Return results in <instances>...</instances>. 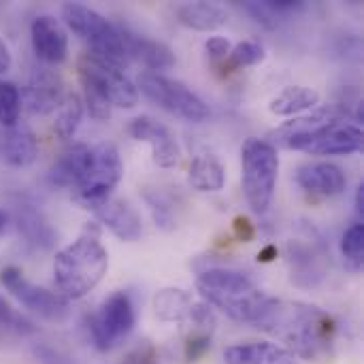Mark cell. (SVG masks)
<instances>
[{
  "label": "cell",
  "instance_id": "obj_2",
  "mask_svg": "<svg viewBox=\"0 0 364 364\" xmlns=\"http://www.w3.org/2000/svg\"><path fill=\"white\" fill-rule=\"evenodd\" d=\"M109 254L100 243L98 224H87L77 241L62 247L53 258V277L60 294L68 301L90 294L107 275Z\"/></svg>",
  "mask_w": 364,
  "mask_h": 364
},
{
  "label": "cell",
  "instance_id": "obj_8",
  "mask_svg": "<svg viewBox=\"0 0 364 364\" xmlns=\"http://www.w3.org/2000/svg\"><path fill=\"white\" fill-rule=\"evenodd\" d=\"M77 68L81 85H90L100 92L111 102V107L132 109L139 102L136 85L124 75L119 66L111 64L109 60L94 53H83L77 62Z\"/></svg>",
  "mask_w": 364,
  "mask_h": 364
},
{
  "label": "cell",
  "instance_id": "obj_30",
  "mask_svg": "<svg viewBox=\"0 0 364 364\" xmlns=\"http://www.w3.org/2000/svg\"><path fill=\"white\" fill-rule=\"evenodd\" d=\"M341 252L346 256V260L354 267V269H360L364 260V226L358 224H352L346 232H343V239H341Z\"/></svg>",
  "mask_w": 364,
  "mask_h": 364
},
{
  "label": "cell",
  "instance_id": "obj_3",
  "mask_svg": "<svg viewBox=\"0 0 364 364\" xmlns=\"http://www.w3.org/2000/svg\"><path fill=\"white\" fill-rule=\"evenodd\" d=\"M196 290L209 305L218 307L228 318L254 326L271 303V296L264 294L247 275L228 269L203 271L196 277Z\"/></svg>",
  "mask_w": 364,
  "mask_h": 364
},
{
  "label": "cell",
  "instance_id": "obj_19",
  "mask_svg": "<svg viewBox=\"0 0 364 364\" xmlns=\"http://www.w3.org/2000/svg\"><path fill=\"white\" fill-rule=\"evenodd\" d=\"M15 224L19 235L28 245L36 250H51L55 243V230L47 222V218L34 205H17L15 207Z\"/></svg>",
  "mask_w": 364,
  "mask_h": 364
},
{
  "label": "cell",
  "instance_id": "obj_27",
  "mask_svg": "<svg viewBox=\"0 0 364 364\" xmlns=\"http://www.w3.org/2000/svg\"><path fill=\"white\" fill-rule=\"evenodd\" d=\"M288 256H290V262L294 264V271H296V275H292V277H296V284L314 286L322 279L320 262L314 256V250H309L307 245L296 241V243L288 245Z\"/></svg>",
  "mask_w": 364,
  "mask_h": 364
},
{
  "label": "cell",
  "instance_id": "obj_13",
  "mask_svg": "<svg viewBox=\"0 0 364 364\" xmlns=\"http://www.w3.org/2000/svg\"><path fill=\"white\" fill-rule=\"evenodd\" d=\"M32 49L38 60L49 66L62 64L68 55V34L64 26L51 15H38L30 26Z\"/></svg>",
  "mask_w": 364,
  "mask_h": 364
},
{
  "label": "cell",
  "instance_id": "obj_24",
  "mask_svg": "<svg viewBox=\"0 0 364 364\" xmlns=\"http://www.w3.org/2000/svg\"><path fill=\"white\" fill-rule=\"evenodd\" d=\"M320 107V94L305 85H290L282 90L271 102L269 111L279 117H296L305 111H314Z\"/></svg>",
  "mask_w": 364,
  "mask_h": 364
},
{
  "label": "cell",
  "instance_id": "obj_6",
  "mask_svg": "<svg viewBox=\"0 0 364 364\" xmlns=\"http://www.w3.org/2000/svg\"><path fill=\"white\" fill-rule=\"evenodd\" d=\"M124 177V164L113 143H98L90 147L87 166L75 186V200L85 209H94L109 200Z\"/></svg>",
  "mask_w": 364,
  "mask_h": 364
},
{
  "label": "cell",
  "instance_id": "obj_33",
  "mask_svg": "<svg viewBox=\"0 0 364 364\" xmlns=\"http://www.w3.org/2000/svg\"><path fill=\"white\" fill-rule=\"evenodd\" d=\"M83 105L87 107V111H90V115L96 119V122H107L109 117H111V102L100 94V92H96L94 87H90V85H83Z\"/></svg>",
  "mask_w": 364,
  "mask_h": 364
},
{
  "label": "cell",
  "instance_id": "obj_5",
  "mask_svg": "<svg viewBox=\"0 0 364 364\" xmlns=\"http://www.w3.org/2000/svg\"><path fill=\"white\" fill-rule=\"evenodd\" d=\"M62 17L66 26L90 45L94 55H100L119 68L128 62L122 28L111 23L98 11L81 2H66L62 6Z\"/></svg>",
  "mask_w": 364,
  "mask_h": 364
},
{
  "label": "cell",
  "instance_id": "obj_22",
  "mask_svg": "<svg viewBox=\"0 0 364 364\" xmlns=\"http://www.w3.org/2000/svg\"><path fill=\"white\" fill-rule=\"evenodd\" d=\"M196 301L181 288H164L154 296V311L162 322L188 324L194 316Z\"/></svg>",
  "mask_w": 364,
  "mask_h": 364
},
{
  "label": "cell",
  "instance_id": "obj_35",
  "mask_svg": "<svg viewBox=\"0 0 364 364\" xmlns=\"http://www.w3.org/2000/svg\"><path fill=\"white\" fill-rule=\"evenodd\" d=\"M122 364H160V358H158L156 348L149 341H143L126 354Z\"/></svg>",
  "mask_w": 364,
  "mask_h": 364
},
{
  "label": "cell",
  "instance_id": "obj_23",
  "mask_svg": "<svg viewBox=\"0 0 364 364\" xmlns=\"http://www.w3.org/2000/svg\"><path fill=\"white\" fill-rule=\"evenodd\" d=\"M177 17L183 26L200 32H211L228 21V13L215 2H186L177 6Z\"/></svg>",
  "mask_w": 364,
  "mask_h": 364
},
{
  "label": "cell",
  "instance_id": "obj_20",
  "mask_svg": "<svg viewBox=\"0 0 364 364\" xmlns=\"http://www.w3.org/2000/svg\"><path fill=\"white\" fill-rule=\"evenodd\" d=\"M36 154H38L36 136L32 134L28 126L17 124L6 130L2 139V158L9 166H15V168L30 166L36 160Z\"/></svg>",
  "mask_w": 364,
  "mask_h": 364
},
{
  "label": "cell",
  "instance_id": "obj_37",
  "mask_svg": "<svg viewBox=\"0 0 364 364\" xmlns=\"http://www.w3.org/2000/svg\"><path fill=\"white\" fill-rule=\"evenodd\" d=\"M34 354H36V358L41 360V364H70V360H68L62 352H58V350H53V348H49V346H38V348H34Z\"/></svg>",
  "mask_w": 364,
  "mask_h": 364
},
{
  "label": "cell",
  "instance_id": "obj_32",
  "mask_svg": "<svg viewBox=\"0 0 364 364\" xmlns=\"http://www.w3.org/2000/svg\"><path fill=\"white\" fill-rule=\"evenodd\" d=\"M0 326H4L6 331H13L17 335H32L36 331L34 324L26 316H21L17 309H13L2 296H0Z\"/></svg>",
  "mask_w": 364,
  "mask_h": 364
},
{
  "label": "cell",
  "instance_id": "obj_1",
  "mask_svg": "<svg viewBox=\"0 0 364 364\" xmlns=\"http://www.w3.org/2000/svg\"><path fill=\"white\" fill-rule=\"evenodd\" d=\"M256 328L282 339L288 346L286 350L307 360L328 354L337 337V322L324 309L277 299H271Z\"/></svg>",
  "mask_w": 364,
  "mask_h": 364
},
{
  "label": "cell",
  "instance_id": "obj_31",
  "mask_svg": "<svg viewBox=\"0 0 364 364\" xmlns=\"http://www.w3.org/2000/svg\"><path fill=\"white\" fill-rule=\"evenodd\" d=\"M145 200L151 209L154 222L156 226H160L162 230H173L175 228V213H173V203L171 198H166L162 192L158 190H147L145 192Z\"/></svg>",
  "mask_w": 364,
  "mask_h": 364
},
{
  "label": "cell",
  "instance_id": "obj_18",
  "mask_svg": "<svg viewBox=\"0 0 364 364\" xmlns=\"http://www.w3.org/2000/svg\"><path fill=\"white\" fill-rule=\"evenodd\" d=\"M226 364H299V358L277 343H239L224 352Z\"/></svg>",
  "mask_w": 364,
  "mask_h": 364
},
{
  "label": "cell",
  "instance_id": "obj_11",
  "mask_svg": "<svg viewBox=\"0 0 364 364\" xmlns=\"http://www.w3.org/2000/svg\"><path fill=\"white\" fill-rule=\"evenodd\" d=\"M0 284L15 296L26 309L38 314L49 322H62L68 316V301L62 294L49 292L23 277L17 267H6L0 273Z\"/></svg>",
  "mask_w": 364,
  "mask_h": 364
},
{
  "label": "cell",
  "instance_id": "obj_36",
  "mask_svg": "<svg viewBox=\"0 0 364 364\" xmlns=\"http://www.w3.org/2000/svg\"><path fill=\"white\" fill-rule=\"evenodd\" d=\"M205 49H207L209 58H213V60H222V58H228V53H230L232 45H230V41H228V38H224V36H211V38L205 43Z\"/></svg>",
  "mask_w": 364,
  "mask_h": 364
},
{
  "label": "cell",
  "instance_id": "obj_15",
  "mask_svg": "<svg viewBox=\"0 0 364 364\" xmlns=\"http://www.w3.org/2000/svg\"><path fill=\"white\" fill-rule=\"evenodd\" d=\"M92 213H94L96 220H98L102 226H107L119 241L134 243V241H139L141 235H143L141 215H139L136 209L130 207L126 200L109 198V200L100 203L98 207H94Z\"/></svg>",
  "mask_w": 364,
  "mask_h": 364
},
{
  "label": "cell",
  "instance_id": "obj_26",
  "mask_svg": "<svg viewBox=\"0 0 364 364\" xmlns=\"http://www.w3.org/2000/svg\"><path fill=\"white\" fill-rule=\"evenodd\" d=\"M55 117H53V132L62 139V141H68L75 136V132L79 130L81 126V119H83V100L79 94H66L64 100L60 102V107L53 111Z\"/></svg>",
  "mask_w": 364,
  "mask_h": 364
},
{
  "label": "cell",
  "instance_id": "obj_10",
  "mask_svg": "<svg viewBox=\"0 0 364 364\" xmlns=\"http://www.w3.org/2000/svg\"><path fill=\"white\" fill-rule=\"evenodd\" d=\"M134 324L136 314L130 296L126 292H113L90 318L87 331L92 335L94 346L100 352H109L132 333Z\"/></svg>",
  "mask_w": 364,
  "mask_h": 364
},
{
  "label": "cell",
  "instance_id": "obj_38",
  "mask_svg": "<svg viewBox=\"0 0 364 364\" xmlns=\"http://www.w3.org/2000/svg\"><path fill=\"white\" fill-rule=\"evenodd\" d=\"M11 64H13L11 51H9L6 43H4V41L0 38V75H2V73H6V70L11 68Z\"/></svg>",
  "mask_w": 364,
  "mask_h": 364
},
{
  "label": "cell",
  "instance_id": "obj_40",
  "mask_svg": "<svg viewBox=\"0 0 364 364\" xmlns=\"http://www.w3.org/2000/svg\"><path fill=\"white\" fill-rule=\"evenodd\" d=\"M6 222H9V215H6V213H4V211L0 209V232H2L4 228H6Z\"/></svg>",
  "mask_w": 364,
  "mask_h": 364
},
{
  "label": "cell",
  "instance_id": "obj_34",
  "mask_svg": "<svg viewBox=\"0 0 364 364\" xmlns=\"http://www.w3.org/2000/svg\"><path fill=\"white\" fill-rule=\"evenodd\" d=\"M243 9H245L258 23H262V26H267V28H275V26H277V17L282 15V13L273 6L271 0H267V2H243Z\"/></svg>",
  "mask_w": 364,
  "mask_h": 364
},
{
  "label": "cell",
  "instance_id": "obj_39",
  "mask_svg": "<svg viewBox=\"0 0 364 364\" xmlns=\"http://www.w3.org/2000/svg\"><path fill=\"white\" fill-rule=\"evenodd\" d=\"M356 213L363 215L364 213V186L360 183L358 190H356Z\"/></svg>",
  "mask_w": 364,
  "mask_h": 364
},
{
  "label": "cell",
  "instance_id": "obj_4",
  "mask_svg": "<svg viewBox=\"0 0 364 364\" xmlns=\"http://www.w3.org/2000/svg\"><path fill=\"white\" fill-rule=\"evenodd\" d=\"M279 179V154L264 139H247L241 147V186L254 213H267Z\"/></svg>",
  "mask_w": 364,
  "mask_h": 364
},
{
  "label": "cell",
  "instance_id": "obj_12",
  "mask_svg": "<svg viewBox=\"0 0 364 364\" xmlns=\"http://www.w3.org/2000/svg\"><path fill=\"white\" fill-rule=\"evenodd\" d=\"M128 132L132 139L143 141L151 147L154 162L162 168H173L181 162V147L175 134L149 115H139L130 122Z\"/></svg>",
  "mask_w": 364,
  "mask_h": 364
},
{
  "label": "cell",
  "instance_id": "obj_25",
  "mask_svg": "<svg viewBox=\"0 0 364 364\" xmlns=\"http://www.w3.org/2000/svg\"><path fill=\"white\" fill-rule=\"evenodd\" d=\"M188 181L198 192H220L226 186V168L213 154H200L190 164Z\"/></svg>",
  "mask_w": 364,
  "mask_h": 364
},
{
  "label": "cell",
  "instance_id": "obj_9",
  "mask_svg": "<svg viewBox=\"0 0 364 364\" xmlns=\"http://www.w3.org/2000/svg\"><path fill=\"white\" fill-rule=\"evenodd\" d=\"M282 147L311 156H350L363 149V128L337 117L314 132L286 141Z\"/></svg>",
  "mask_w": 364,
  "mask_h": 364
},
{
  "label": "cell",
  "instance_id": "obj_14",
  "mask_svg": "<svg viewBox=\"0 0 364 364\" xmlns=\"http://www.w3.org/2000/svg\"><path fill=\"white\" fill-rule=\"evenodd\" d=\"M64 96L66 94H64L62 77L51 68H36L28 79V85H26L21 100H26L30 113L47 115L60 107Z\"/></svg>",
  "mask_w": 364,
  "mask_h": 364
},
{
  "label": "cell",
  "instance_id": "obj_7",
  "mask_svg": "<svg viewBox=\"0 0 364 364\" xmlns=\"http://www.w3.org/2000/svg\"><path fill=\"white\" fill-rule=\"evenodd\" d=\"M136 90H141L160 109L177 117H183L192 124H200L209 117V107L196 92H192L186 83L171 79L162 73H141Z\"/></svg>",
  "mask_w": 364,
  "mask_h": 364
},
{
  "label": "cell",
  "instance_id": "obj_21",
  "mask_svg": "<svg viewBox=\"0 0 364 364\" xmlns=\"http://www.w3.org/2000/svg\"><path fill=\"white\" fill-rule=\"evenodd\" d=\"M87 160H90V147L83 143L73 145L53 162V166L49 171V183L58 186V188L75 190V186L79 183V179L87 166Z\"/></svg>",
  "mask_w": 364,
  "mask_h": 364
},
{
  "label": "cell",
  "instance_id": "obj_29",
  "mask_svg": "<svg viewBox=\"0 0 364 364\" xmlns=\"http://www.w3.org/2000/svg\"><path fill=\"white\" fill-rule=\"evenodd\" d=\"M264 47L254 41V38H247V41H241L237 43L230 53H228V66L230 68H247V66H254L258 62L264 60Z\"/></svg>",
  "mask_w": 364,
  "mask_h": 364
},
{
  "label": "cell",
  "instance_id": "obj_16",
  "mask_svg": "<svg viewBox=\"0 0 364 364\" xmlns=\"http://www.w3.org/2000/svg\"><path fill=\"white\" fill-rule=\"evenodd\" d=\"M122 36H124L128 60L143 62L151 73L166 70V68L175 66V53H173V49L168 45H164V43H160L156 38L136 34V32H132L128 28H122Z\"/></svg>",
  "mask_w": 364,
  "mask_h": 364
},
{
  "label": "cell",
  "instance_id": "obj_28",
  "mask_svg": "<svg viewBox=\"0 0 364 364\" xmlns=\"http://www.w3.org/2000/svg\"><path fill=\"white\" fill-rule=\"evenodd\" d=\"M21 115V92L11 81H0V124L13 128L19 124Z\"/></svg>",
  "mask_w": 364,
  "mask_h": 364
},
{
  "label": "cell",
  "instance_id": "obj_17",
  "mask_svg": "<svg viewBox=\"0 0 364 364\" xmlns=\"http://www.w3.org/2000/svg\"><path fill=\"white\" fill-rule=\"evenodd\" d=\"M296 183L320 196H337L346 190V173L333 162H309L296 171Z\"/></svg>",
  "mask_w": 364,
  "mask_h": 364
}]
</instances>
